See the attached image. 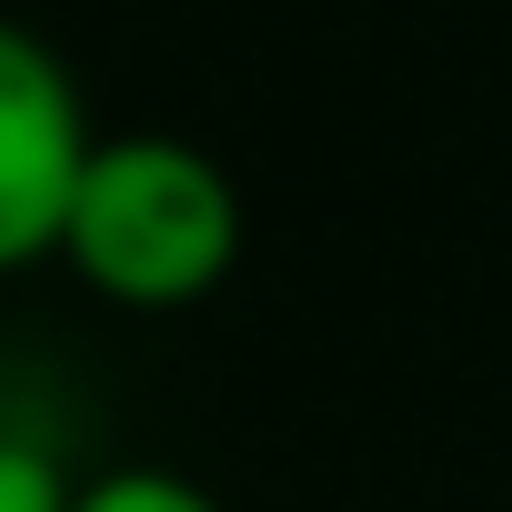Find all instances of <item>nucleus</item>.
Segmentation results:
<instances>
[{
    "mask_svg": "<svg viewBox=\"0 0 512 512\" xmlns=\"http://www.w3.org/2000/svg\"><path fill=\"white\" fill-rule=\"evenodd\" d=\"M71 492H81V482H61L51 452L0 442V512H71Z\"/></svg>",
    "mask_w": 512,
    "mask_h": 512,
    "instance_id": "20e7f679",
    "label": "nucleus"
},
{
    "mask_svg": "<svg viewBox=\"0 0 512 512\" xmlns=\"http://www.w3.org/2000/svg\"><path fill=\"white\" fill-rule=\"evenodd\" d=\"M91 151H101V131H91L61 51L21 21H0V272L61 251Z\"/></svg>",
    "mask_w": 512,
    "mask_h": 512,
    "instance_id": "f03ea898",
    "label": "nucleus"
},
{
    "mask_svg": "<svg viewBox=\"0 0 512 512\" xmlns=\"http://www.w3.org/2000/svg\"><path fill=\"white\" fill-rule=\"evenodd\" d=\"M71 512H221L191 472H161V462H121V472H101V482H81L71 492Z\"/></svg>",
    "mask_w": 512,
    "mask_h": 512,
    "instance_id": "7ed1b4c3",
    "label": "nucleus"
},
{
    "mask_svg": "<svg viewBox=\"0 0 512 512\" xmlns=\"http://www.w3.org/2000/svg\"><path fill=\"white\" fill-rule=\"evenodd\" d=\"M61 262L121 312H191L241 262V191L181 131H101L71 191Z\"/></svg>",
    "mask_w": 512,
    "mask_h": 512,
    "instance_id": "f257e3e1",
    "label": "nucleus"
}]
</instances>
